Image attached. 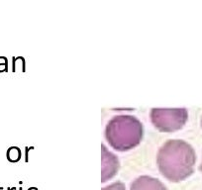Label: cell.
Masks as SVG:
<instances>
[{
    "mask_svg": "<svg viewBox=\"0 0 202 190\" xmlns=\"http://www.w3.org/2000/svg\"><path fill=\"white\" fill-rule=\"evenodd\" d=\"M130 190H167L161 180L147 175L135 179L130 186Z\"/></svg>",
    "mask_w": 202,
    "mask_h": 190,
    "instance_id": "5",
    "label": "cell"
},
{
    "mask_svg": "<svg viewBox=\"0 0 202 190\" xmlns=\"http://www.w3.org/2000/svg\"><path fill=\"white\" fill-rule=\"evenodd\" d=\"M200 170H201V172H202V163H201V165H200Z\"/></svg>",
    "mask_w": 202,
    "mask_h": 190,
    "instance_id": "7",
    "label": "cell"
},
{
    "mask_svg": "<svg viewBox=\"0 0 202 190\" xmlns=\"http://www.w3.org/2000/svg\"><path fill=\"white\" fill-rule=\"evenodd\" d=\"M195 151L190 145L181 140H171L159 150L158 166L161 173L171 182H180L194 171Z\"/></svg>",
    "mask_w": 202,
    "mask_h": 190,
    "instance_id": "1",
    "label": "cell"
},
{
    "mask_svg": "<svg viewBox=\"0 0 202 190\" xmlns=\"http://www.w3.org/2000/svg\"><path fill=\"white\" fill-rule=\"evenodd\" d=\"M105 137L114 150L129 151L140 144L143 137V126L133 116H116L108 122Z\"/></svg>",
    "mask_w": 202,
    "mask_h": 190,
    "instance_id": "2",
    "label": "cell"
},
{
    "mask_svg": "<svg viewBox=\"0 0 202 190\" xmlns=\"http://www.w3.org/2000/svg\"><path fill=\"white\" fill-rule=\"evenodd\" d=\"M201 124H202V122H201Z\"/></svg>",
    "mask_w": 202,
    "mask_h": 190,
    "instance_id": "8",
    "label": "cell"
},
{
    "mask_svg": "<svg viewBox=\"0 0 202 190\" xmlns=\"http://www.w3.org/2000/svg\"><path fill=\"white\" fill-rule=\"evenodd\" d=\"M101 190H126V188H125L124 183H122L121 181H117V182L108 185V186L103 187Z\"/></svg>",
    "mask_w": 202,
    "mask_h": 190,
    "instance_id": "6",
    "label": "cell"
},
{
    "mask_svg": "<svg viewBox=\"0 0 202 190\" xmlns=\"http://www.w3.org/2000/svg\"><path fill=\"white\" fill-rule=\"evenodd\" d=\"M119 169V161L116 155L107 151L106 147L102 145V182L115 176Z\"/></svg>",
    "mask_w": 202,
    "mask_h": 190,
    "instance_id": "4",
    "label": "cell"
},
{
    "mask_svg": "<svg viewBox=\"0 0 202 190\" xmlns=\"http://www.w3.org/2000/svg\"><path fill=\"white\" fill-rule=\"evenodd\" d=\"M186 109H153L151 119L154 126L162 132H175L181 129L187 121Z\"/></svg>",
    "mask_w": 202,
    "mask_h": 190,
    "instance_id": "3",
    "label": "cell"
}]
</instances>
